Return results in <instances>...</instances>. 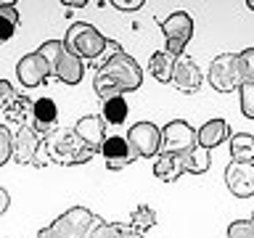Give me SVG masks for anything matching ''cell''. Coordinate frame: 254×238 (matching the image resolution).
<instances>
[{
  "instance_id": "52a82bcc",
  "label": "cell",
  "mask_w": 254,
  "mask_h": 238,
  "mask_svg": "<svg viewBox=\"0 0 254 238\" xmlns=\"http://www.w3.org/2000/svg\"><path fill=\"white\" fill-rule=\"evenodd\" d=\"M159 27H162V35H164L167 53L175 56V59L186 53V45L193 37V19H190L188 11H172L167 19L159 21Z\"/></svg>"
},
{
  "instance_id": "f1b7e54d",
  "label": "cell",
  "mask_w": 254,
  "mask_h": 238,
  "mask_svg": "<svg viewBox=\"0 0 254 238\" xmlns=\"http://www.w3.org/2000/svg\"><path fill=\"white\" fill-rule=\"evenodd\" d=\"M11 151H13V132L5 124H0V167L11 162Z\"/></svg>"
},
{
  "instance_id": "e0dca14e",
  "label": "cell",
  "mask_w": 254,
  "mask_h": 238,
  "mask_svg": "<svg viewBox=\"0 0 254 238\" xmlns=\"http://www.w3.org/2000/svg\"><path fill=\"white\" fill-rule=\"evenodd\" d=\"M196 135H198V146L212 151V148L222 146L225 140H230L233 132H230V124L225 122V119H209V122H204L201 127H198Z\"/></svg>"
},
{
  "instance_id": "ffe728a7",
  "label": "cell",
  "mask_w": 254,
  "mask_h": 238,
  "mask_svg": "<svg viewBox=\"0 0 254 238\" xmlns=\"http://www.w3.org/2000/svg\"><path fill=\"white\" fill-rule=\"evenodd\" d=\"M172 69H175V56H170L167 51H156L148 59V71H151V77H154L156 82L170 85L172 82Z\"/></svg>"
},
{
  "instance_id": "44dd1931",
  "label": "cell",
  "mask_w": 254,
  "mask_h": 238,
  "mask_svg": "<svg viewBox=\"0 0 254 238\" xmlns=\"http://www.w3.org/2000/svg\"><path fill=\"white\" fill-rule=\"evenodd\" d=\"M230 159L233 162H254V135L249 132H236L228 140Z\"/></svg>"
},
{
  "instance_id": "7a4b0ae2",
  "label": "cell",
  "mask_w": 254,
  "mask_h": 238,
  "mask_svg": "<svg viewBox=\"0 0 254 238\" xmlns=\"http://www.w3.org/2000/svg\"><path fill=\"white\" fill-rule=\"evenodd\" d=\"M45 146H48L51 164H59V167H79V164H87L95 156L93 151L74 135V130L48 132L45 135Z\"/></svg>"
},
{
  "instance_id": "8fae6325",
  "label": "cell",
  "mask_w": 254,
  "mask_h": 238,
  "mask_svg": "<svg viewBox=\"0 0 254 238\" xmlns=\"http://www.w3.org/2000/svg\"><path fill=\"white\" fill-rule=\"evenodd\" d=\"M201 82H204V74H201V69H198V63L186 53L178 56V59H175V69H172V85L178 87L180 93L193 95V93H198Z\"/></svg>"
},
{
  "instance_id": "8992f818",
  "label": "cell",
  "mask_w": 254,
  "mask_h": 238,
  "mask_svg": "<svg viewBox=\"0 0 254 238\" xmlns=\"http://www.w3.org/2000/svg\"><path fill=\"white\" fill-rule=\"evenodd\" d=\"M206 82L212 85V90L217 93H236L241 90L244 77L241 66H238V53H220L214 56L206 71Z\"/></svg>"
},
{
  "instance_id": "603a6c76",
  "label": "cell",
  "mask_w": 254,
  "mask_h": 238,
  "mask_svg": "<svg viewBox=\"0 0 254 238\" xmlns=\"http://www.w3.org/2000/svg\"><path fill=\"white\" fill-rule=\"evenodd\" d=\"M180 164H183V172H190V175H204L209 170V151L196 146L193 151L180 156Z\"/></svg>"
},
{
  "instance_id": "e575fe53",
  "label": "cell",
  "mask_w": 254,
  "mask_h": 238,
  "mask_svg": "<svg viewBox=\"0 0 254 238\" xmlns=\"http://www.w3.org/2000/svg\"><path fill=\"white\" fill-rule=\"evenodd\" d=\"M61 5H64V8H85L87 0H64Z\"/></svg>"
},
{
  "instance_id": "277c9868",
  "label": "cell",
  "mask_w": 254,
  "mask_h": 238,
  "mask_svg": "<svg viewBox=\"0 0 254 238\" xmlns=\"http://www.w3.org/2000/svg\"><path fill=\"white\" fill-rule=\"evenodd\" d=\"M11 162H16L19 167H35V170H43V167L51 164L45 138H43V135H40L32 124L19 127V130L13 132Z\"/></svg>"
},
{
  "instance_id": "7c38bea8",
  "label": "cell",
  "mask_w": 254,
  "mask_h": 238,
  "mask_svg": "<svg viewBox=\"0 0 254 238\" xmlns=\"http://www.w3.org/2000/svg\"><path fill=\"white\" fill-rule=\"evenodd\" d=\"M225 185L236 198L254 196V162H230L225 167Z\"/></svg>"
},
{
  "instance_id": "2e32d148",
  "label": "cell",
  "mask_w": 254,
  "mask_h": 238,
  "mask_svg": "<svg viewBox=\"0 0 254 238\" xmlns=\"http://www.w3.org/2000/svg\"><path fill=\"white\" fill-rule=\"evenodd\" d=\"M56 119H59V106H56V101L45 98V95L37 98L35 106H32V127L45 138L48 132L56 130Z\"/></svg>"
},
{
  "instance_id": "836d02e7",
  "label": "cell",
  "mask_w": 254,
  "mask_h": 238,
  "mask_svg": "<svg viewBox=\"0 0 254 238\" xmlns=\"http://www.w3.org/2000/svg\"><path fill=\"white\" fill-rule=\"evenodd\" d=\"M8 206H11V196H8L5 188H0V214H3Z\"/></svg>"
},
{
  "instance_id": "8d00e7d4",
  "label": "cell",
  "mask_w": 254,
  "mask_h": 238,
  "mask_svg": "<svg viewBox=\"0 0 254 238\" xmlns=\"http://www.w3.org/2000/svg\"><path fill=\"white\" fill-rule=\"evenodd\" d=\"M249 222H252V225H254V212H252V217H249Z\"/></svg>"
},
{
  "instance_id": "9a60e30c",
  "label": "cell",
  "mask_w": 254,
  "mask_h": 238,
  "mask_svg": "<svg viewBox=\"0 0 254 238\" xmlns=\"http://www.w3.org/2000/svg\"><path fill=\"white\" fill-rule=\"evenodd\" d=\"M71 130H74V135L93 151V154H98V151L103 148V143H106V138H109V135H106V122L101 119V114L79 117L77 124L71 127Z\"/></svg>"
},
{
  "instance_id": "83f0119b",
  "label": "cell",
  "mask_w": 254,
  "mask_h": 238,
  "mask_svg": "<svg viewBox=\"0 0 254 238\" xmlns=\"http://www.w3.org/2000/svg\"><path fill=\"white\" fill-rule=\"evenodd\" d=\"M225 238H254V225L249 220H233L228 225Z\"/></svg>"
},
{
  "instance_id": "4316f807",
  "label": "cell",
  "mask_w": 254,
  "mask_h": 238,
  "mask_svg": "<svg viewBox=\"0 0 254 238\" xmlns=\"http://www.w3.org/2000/svg\"><path fill=\"white\" fill-rule=\"evenodd\" d=\"M238 66H241L244 85L246 82L254 85V48H244V51L238 53Z\"/></svg>"
},
{
  "instance_id": "1f68e13d",
  "label": "cell",
  "mask_w": 254,
  "mask_h": 238,
  "mask_svg": "<svg viewBox=\"0 0 254 238\" xmlns=\"http://www.w3.org/2000/svg\"><path fill=\"white\" fill-rule=\"evenodd\" d=\"M111 5H114L117 11H140L143 0H111Z\"/></svg>"
},
{
  "instance_id": "cb8c5ba5",
  "label": "cell",
  "mask_w": 254,
  "mask_h": 238,
  "mask_svg": "<svg viewBox=\"0 0 254 238\" xmlns=\"http://www.w3.org/2000/svg\"><path fill=\"white\" fill-rule=\"evenodd\" d=\"M127 101H125V95H117V98H109V101H103V109H101V119L103 122H109V124H122L125 119H127Z\"/></svg>"
},
{
  "instance_id": "5bb4252c",
  "label": "cell",
  "mask_w": 254,
  "mask_h": 238,
  "mask_svg": "<svg viewBox=\"0 0 254 238\" xmlns=\"http://www.w3.org/2000/svg\"><path fill=\"white\" fill-rule=\"evenodd\" d=\"M101 154L106 159V170H111V172L125 170L127 164H132L138 159V154L132 151V146L127 143L125 135H109L103 148H101Z\"/></svg>"
},
{
  "instance_id": "d6986e66",
  "label": "cell",
  "mask_w": 254,
  "mask_h": 238,
  "mask_svg": "<svg viewBox=\"0 0 254 238\" xmlns=\"http://www.w3.org/2000/svg\"><path fill=\"white\" fill-rule=\"evenodd\" d=\"M154 175L162 182H175L180 180L183 175V164H180V156H172V154H159L156 162H154Z\"/></svg>"
},
{
  "instance_id": "f546056e",
  "label": "cell",
  "mask_w": 254,
  "mask_h": 238,
  "mask_svg": "<svg viewBox=\"0 0 254 238\" xmlns=\"http://www.w3.org/2000/svg\"><path fill=\"white\" fill-rule=\"evenodd\" d=\"M238 95H241V111L246 119H254V85H241V90H238Z\"/></svg>"
},
{
  "instance_id": "6da1fadb",
  "label": "cell",
  "mask_w": 254,
  "mask_h": 238,
  "mask_svg": "<svg viewBox=\"0 0 254 238\" xmlns=\"http://www.w3.org/2000/svg\"><path fill=\"white\" fill-rule=\"evenodd\" d=\"M140 82H143L140 63L125 51L117 53L111 61H106L101 69H95V77H93L95 95L101 101H109V98H117V95H127V93L138 90Z\"/></svg>"
},
{
  "instance_id": "484cf974",
  "label": "cell",
  "mask_w": 254,
  "mask_h": 238,
  "mask_svg": "<svg viewBox=\"0 0 254 238\" xmlns=\"http://www.w3.org/2000/svg\"><path fill=\"white\" fill-rule=\"evenodd\" d=\"M119 225L122 222H106V220H95V225L90 228V233H87L85 238H117L119 233Z\"/></svg>"
},
{
  "instance_id": "9c48e42d",
  "label": "cell",
  "mask_w": 254,
  "mask_h": 238,
  "mask_svg": "<svg viewBox=\"0 0 254 238\" xmlns=\"http://www.w3.org/2000/svg\"><path fill=\"white\" fill-rule=\"evenodd\" d=\"M198 146V135L186 119H172L162 127V148L159 154H172V156H183L188 151H193Z\"/></svg>"
},
{
  "instance_id": "4dcf8cb0",
  "label": "cell",
  "mask_w": 254,
  "mask_h": 238,
  "mask_svg": "<svg viewBox=\"0 0 254 238\" xmlns=\"http://www.w3.org/2000/svg\"><path fill=\"white\" fill-rule=\"evenodd\" d=\"M16 93H19V90H16V87L8 82V79H0V106H5V103L11 101Z\"/></svg>"
},
{
  "instance_id": "ba28073f",
  "label": "cell",
  "mask_w": 254,
  "mask_h": 238,
  "mask_svg": "<svg viewBox=\"0 0 254 238\" xmlns=\"http://www.w3.org/2000/svg\"><path fill=\"white\" fill-rule=\"evenodd\" d=\"M95 220H98V214H93L87 206H71L64 214H59L48 225V230L53 238H85L95 225Z\"/></svg>"
},
{
  "instance_id": "ac0fdd59",
  "label": "cell",
  "mask_w": 254,
  "mask_h": 238,
  "mask_svg": "<svg viewBox=\"0 0 254 238\" xmlns=\"http://www.w3.org/2000/svg\"><path fill=\"white\" fill-rule=\"evenodd\" d=\"M32 106H35V101H32L29 95L16 93L13 98L0 109H3V114L8 117V122L19 124V127H27V124H32Z\"/></svg>"
},
{
  "instance_id": "d590c367",
  "label": "cell",
  "mask_w": 254,
  "mask_h": 238,
  "mask_svg": "<svg viewBox=\"0 0 254 238\" xmlns=\"http://www.w3.org/2000/svg\"><path fill=\"white\" fill-rule=\"evenodd\" d=\"M246 8H252V11H254V0H246Z\"/></svg>"
},
{
  "instance_id": "d6a6232c",
  "label": "cell",
  "mask_w": 254,
  "mask_h": 238,
  "mask_svg": "<svg viewBox=\"0 0 254 238\" xmlns=\"http://www.w3.org/2000/svg\"><path fill=\"white\" fill-rule=\"evenodd\" d=\"M117 238H146V236L138 233V230H132L130 225H127V222H122V225H119V233H117Z\"/></svg>"
},
{
  "instance_id": "d4e9b609",
  "label": "cell",
  "mask_w": 254,
  "mask_h": 238,
  "mask_svg": "<svg viewBox=\"0 0 254 238\" xmlns=\"http://www.w3.org/2000/svg\"><path fill=\"white\" fill-rule=\"evenodd\" d=\"M132 230H138V233H146V230H151L156 225V212L151 209L148 204H140L135 206V212L130 214V222H127Z\"/></svg>"
},
{
  "instance_id": "4fadbf2b",
  "label": "cell",
  "mask_w": 254,
  "mask_h": 238,
  "mask_svg": "<svg viewBox=\"0 0 254 238\" xmlns=\"http://www.w3.org/2000/svg\"><path fill=\"white\" fill-rule=\"evenodd\" d=\"M48 74H53V71H51V63H48L37 51L21 56L19 63H16V77H19V82H21L24 87H37V85H43L45 79H48Z\"/></svg>"
},
{
  "instance_id": "3957f363",
  "label": "cell",
  "mask_w": 254,
  "mask_h": 238,
  "mask_svg": "<svg viewBox=\"0 0 254 238\" xmlns=\"http://www.w3.org/2000/svg\"><path fill=\"white\" fill-rule=\"evenodd\" d=\"M37 53L51 63V71L61 79L64 85H79L85 74V61L77 59L74 53L66 51L64 40H48L37 48Z\"/></svg>"
},
{
  "instance_id": "30bf717a",
  "label": "cell",
  "mask_w": 254,
  "mask_h": 238,
  "mask_svg": "<svg viewBox=\"0 0 254 238\" xmlns=\"http://www.w3.org/2000/svg\"><path fill=\"white\" fill-rule=\"evenodd\" d=\"M125 138L132 146L135 154H138V159L159 156V148H162V127H156L154 122H135L127 130Z\"/></svg>"
},
{
  "instance_id": "7402d4cb",
  "label": "cell",
  "mask_w": 254,
  "mask_h": 238,
  "mask_svg": "<svg viewBox=\"0 0 254 238\" xmlns=\"http://www.w3.org/2000/svg\"><path fill=\"white\" fill-rule=\"evenodd\" d=\"M21 13L16 3H0V43H8L19 29Z\"/></svg>"
},
{
  "instance_id": "5b68a950",
  "label": "cell",
  "mask_w": 254,
  "mask_h": 238,
  "mask_svg": "<svg viewBox=\"0 0 254 238\" xmlns=\"http://www.w3.org/2000/svg\"><path fill=\"white\" fill-rule=\"evenodd\" d=\"M106 43H109V40L103 37L93 24H85V21H74L66 29V35H64V45H66V51L74 53L77 59H82V61H90V63H95L101 59Z\"/></svg>"
}]
</instances>
